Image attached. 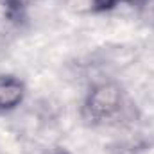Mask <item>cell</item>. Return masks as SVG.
Masks as SVG:
<instances>
[{
    "label": "cell",
    "mask_w": 154,
    "mask_h": 154,
    "mask_svg": "<svg viewBox=\"0 0 154 154\" xmlns=\"http://www.w3.org/2000/svg\"><path fill=\"white\" fill-rule=\"evenodd\" d=\"M124 108V91L116 82H99L90 88L82 115L91 124H106L120 115Z\"/></svg>",
    "instance_id": "1"
},
{
    "label": "cell",
    "mask_w": 154,
    "mask_h": 154,
    "mask_svg": "<svg viewBox=\"0 0 154 154\" xmlns=\"http://www.w3.org/2000/svg\"><path fill=\"white\" fill-rule=\"evenodd\" d=\"M25 99V84L13 74H0V113L16 109Z\"/></svg>",
    "instance_id": "2"
},
{
    "label": "cell",
    "mask_w": 154,
    "mask_h": 154,
    "mask_svg": "<svg viewBox=\"0 0 154 154\" xmlns=\"http://www.w3.org/2000/svg\"><path fill=\"white\" fill-rule=\"evenodd\" d=\"M34 2H36V0H4V4H5V7H7V11H9L11 14H20V13H23V11L29 9Z\"/></svg>",
    "instance_id": "3"
},
{
    "label": "cell",
    "mask_w": 154,
    "mask_h": 154,
    "mask_svg": "<svg viewBox=\"0 0 154 154\" xmlns=\"http://www.w3.org/2000/svg\"><path fill=\"white\" fill-rule=\"evenodd\" d=\"M138 9H140V18L147 25L154 27V0H145Z\"/></svg>",
    "instance_id": "4"
},
{
    "label": "cell",
    "mask_w": 154,
    "mask_h": 154,
    "mask_svg": "<svg viewBox=\"0 0 154 154\" xmlns=\"http://www.w3.org/2000/svg\"><path fill=\"white\" fill-rule=\"evenodd\" d=\"M118 2H122V0H88V4L91 5V9L97 11V13H104V11L113 9Z\"/></svg>",
    "instance_id": "5"
},
{
    "label": "cell",
    "mask_w": 154,
    "mask_h": 154,
    "mask_svg": "<svg viewBox=\"0 0 154 154\" xmlns=\"http://www.w3.org/2000/svg\"><path fill=\"white\" fill-rule=\"evenodd\" d=\"M122 2H125V4H129V5H136V7H140L145 0H122Z\"/></svg>",
    "instance_id": "6"
}]
</instances>
